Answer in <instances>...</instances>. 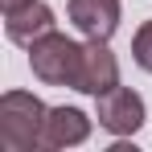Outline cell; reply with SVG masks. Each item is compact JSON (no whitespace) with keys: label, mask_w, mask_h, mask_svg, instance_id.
<instances>
[{"label":"cell","mask_w":152,"mask_h":152,"mask_svg":"<svg viewBox=\"0 0 152 152\" xmlns=\"http://www.w3.org/2000/svg\"><path fill=\"white\" fill-rule=\"evenodd\" d=\"M132 58H136L140 70L152 74V21H144V25L136 29V37H132Z\"/></svg>","instance_id":"cell-8"},{"label":"cell","mask_w":152,"mask_h":152,"mask_svg":"<svg viewBox=\"0 0 152 152\" xmlns=\"http://www.w3.org/2000/svg\"><path fill=\"white\" fill-rule=\"evenodd\" d=\"M115 86H119V62H115V53L107 50V41L86 37L82 58H78V74H74V91L99 99V95L115 91Z\"/></svg>","instance_id":"cell-4"},{"label":"cell","mask_w":152,"mask_h":152,"mask_svg":"<svg viewBox=\"0 0 152 152\" xmlns=\"http://www.w3.org/2000/svg\"><path fill=\"white\" fill-rule=\"evenodd\" d=\"M91 136V119L78 107H50L45 132H41V148H74Z\"/></svg>","instance_id":"cell-7"},{"label":"cell","mask_w":152,"mask_h":152,"mask_svg":"<svg viewBox=\"0 0 152 152\" xmlns=\"http://www.w3.org/2000/svg\"><path fill=\"white\" fill-rule=\"evenodd\" d=\"M66 12L82 37L111 41V33L119 29V17H124V4L119 0H66Z\"/></svg>","instance_id":"cell-5"},{"label":"cell","mask_w":152,"mask_h":152,"mask_svg":"<svg viewBox=\"0 0 152 152\" xmlns=\"http://www.w3.org/2000/svg\"><path fill=\"white\" fill-rule=\"evenodd\" d=\"M58 21H53V8L45 0H33L25 8H17V12H4V33H8V41H17V45H33L37 37H45L53 33Z\"/></svg>","instance_id":"cell-6"},{"label":"cell","mask_w":152,"mask_h":152,"mask_svg":"<svg viewBox=\"0 0 152 152\" xmlns=\"http://www.w3.org/2000/svg\"><path fill=\"white\" fill-rule=\"evenodd\" d=\"M25 4H33V0H0L4 12H17V8H25Z\"/></svg>","instance_id":"cell-9"},{"label":"cell","mask_w":152,"mask_h":152,"mask_svg":"<svg viewBox=\"0 0 152 152\" xmlns=\"http://www.w3.org/2000/svg\"><path fill=\"white\" fill-rule=\"evenodd\" d=\"M95 119H99L103 132H111V136H136L144 119H148V107L144 99L132 91V86H115V91H107L99 95V107H95Z\"/></svg>","instance_id":"cell-3"},{"label":"cell","mask_w":152,"mask_h":152,"mask_svg":"<svg viewBox=\"0 0 152 152\" xmlns=\"http://www.w3.org/2000/svg\"><path fill=\"white\" fill-rule=\"evenodd\" d=\"M78 58H82V45L53 29V33L37 37V41L29 45V70H33L37 82H45V86H74Z\"/></svg>","instance_id":"cell-2"},{"label":"cell","mask_w":152,"mask_h":152,"mask_svg":"<svg viewBox=\"0 0 152 152\" xmlns=\"http://www.w3.org/2000/svg\"><path fill=\"white\" fill-rule=\"evenodd\" d=\"M50 107L29 91H4L0 95V148L8 152H33L41 148Z\"/></svg>","instance_id":"cell-1"}]
</instances>
